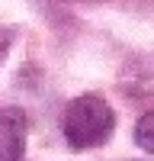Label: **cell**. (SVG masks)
<instances>
[{
	"label": "cell",
	"mask_w": 154,
	"mask_h": 161,
	"mask_svg": "<svg viewBox=\"0 0 154 161\" xmlns=\"http://www.w3.org/2000/svg\"><path fill=\"white\" fill-rule=\"evenodd\" d=\"M29 123L19 110H0V161H23Z\"/></svg>",
	"instance_id": "obj_2"
},
{
	"label": "cell",
	"mask_w": 154,
	"mask_h": 161,
	"mask_svg": "<svg viewBox=\"0 0 154 161\" xmlns=\"http://www.w3.org/2000/svg\"><path fill=\"white\" fill-rule=\"evenodd\" d=\"M7 52H10V32L0 29V64L7 61Z\"/></svg>",
	"instance_id": "obj_4"
},
{
	"label": "cell",
	"mask_w": 154,
	"mask_h": 161,
	"mask_svg": "<svg viewBox=\"0 0 154 161\" xmlns=\"http://www.w3.org/2000/svg\"><path fill=\"white\" fill-rule=\"evenodd\" d=\"M64 139H68L74 148H93V145H103L112 129H116V116L112 106L103 97H77L68 103L64 110Z\"/></svg>",
	"instance_id": "obj_1"
},
{
	"label": "cell",
	"mask_w": 154,
	"mask_h": 161,
	"mask_svg": "<svg viewBox=\"0 0 154 161\" xmlns=\"http://www.w3.org/2000/svg\"><path fill=\"white\" fill-rule=\"evenodd\" d=\"M135 142H138L145 152L154 155V110H148L145 116L138 119V126H135Z\"/></svg>",
	"instance_id": "obj_3"
}]
</instances>
